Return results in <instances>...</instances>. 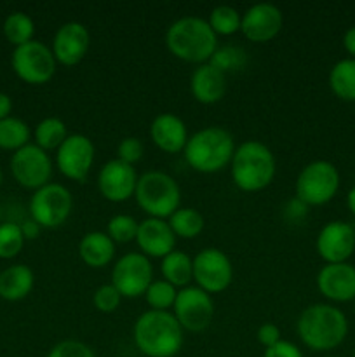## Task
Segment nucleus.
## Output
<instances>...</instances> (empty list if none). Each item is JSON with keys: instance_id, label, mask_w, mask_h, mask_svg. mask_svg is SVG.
<instances>
[{"instance_id": "nucleus-1", "label": "nucleus", "mask_w": 355, "mask_h": 357, "mask_svg": "<svg viewBox=\"0 0 355 357\" xmlns=\"http://www.w3.org/2000/svg\"><path fill=\"white\" fill-rule=\"evenodd\" d=\"M296 333L303 345L312 351H333L347 338L348 319L343 310L331 303H313L299 314Z\"/></svg>"}, {"instance_id": "nucleus-2", "label": "nucleus", "mask_w": 355, "mask_h": 357, "mask_svg": "<svg viewBox=\"0 0 355 357\" xmlns=\"http://www.w3.org/2000/svg\"><path fill=\"white\" fill-rule=\"evenodd\" d=\"M132 338L146 357H174L183 347V328L169 310H146L136 319Z\"/></svg>"}, {"instance_id": "nucleus-3", "label": "nucleus", "mask_w": 355, "mask_h": 357, "mask_svg": "<svg viewBox=\"0 0 355 357\" xmlns=\"http://www.w3.org/2000/svg\"><path fill=\"white\" fill-rule=\"evenodd\" d=\"M166 45L178 59L202 65L212 58L218 49V35L200 16H183L169 24L166 31Z\"/></svg>"}, {"instance_id": "nucleus-4", "label": "nucleus", "mask_w": 355, "mask_h": 357, "mask_svg": "<svg viewBox=\"0 0 355 357\" xmlns=\"http://www.w3.org/2000/svg\"><path fill=\"white\" fill-rule=\"evenodd\" d=\"M235 149V138L228 129L207 126L188 136L183 155L191 169L212 174L232 162Z\"/></svg>"}, {"instance_id": "nucleus-5", "label": "nucleus", "mask_w": 355, "mask_h": 357, "mask_svg": "<svg viewBox=\"0 0 355 357\" xmlns=\"http://www.w3.org/2000/svg\"><path fill=\"white\" fill-rule=\"evenodd\" d=\"M277 162L265 143L247 139L235 149L230 162V174L237 188L244 192H260L274 181Z\"/></svg>"}, {"instance_id": "nucleus-6", "label": "nucleus", "mask_w": 355, "mask_h": 357, "mask_svg": "<svg viewBox=\"0 0 355 357\" xmlns=\"http://www.w3.org/2000/svg\"><path fill=\"white\" fill-rule=\"evenodd\" d=\"M136 202L150 218L167 220L181 208V188L171 174L164 171H146L138 178Z\"/></svg>"}, {"instance_id": "nucleus-7", "label": "nucleus", "mask_w": 355, "mask_h": 357, "mask_svg": "<svg viewBox=\"0 0 355 357\" xmlns=\"http://www.w3.org/2000/svg\"><path fill=\"white\" fill-rule=\"evenodd\" d=\"M340 188L338 167L329 160H312L296 178V199L306 206H322L329 202Z\"/></svg>"}, {"instance_id": "nucleus-8", "label": "nucleus", "mask_w": 355, "mask_h": 357, "mask_svg": "<svg viewBox=\"0 0 355 357\" xmlns=\"http://www.w3.org/2000/svg\"><path fill=\"white\" fill-rule=\"evenodd\" d=\"M56 63L58 61L52 54V49L35 38L19 47H14L10 56L14 73L31 86L49 82L56 73Z\"/></svg>"}, {"instance_id": "nucleus-9", "label": "nucleus", "mask_w": 355, "mask_h": 357, "mask_svg": "<svg viewBox=\"0 0 355 357\" xmlns=\"http://www.w3.org/2000/svg\"><path fill=\"white\" fill-rule=\"evenodd\" d=\"M73 209L72 192L61 183H47L33 192L30 215L42 229H56L68 220Z\"/></svg>"}, {"instance_id": "nucleus-10", "label": "nucleus", "mask_w": 355, "mask_h": 357, "mask_svg": "<svg viewBox=\"0 0 355 357\" xmlns=\"http://www.w3.org/2000/svg\"><path fill=\"white\" fill-rule=\"evenodd\" d=\"M153 282V267L148 257L139 251L125 253L111 268V284L118 289L122 298L143 296Z\"/></svg>"}, {"instance_id": "nucleus-11", "label": "nucleus", "mask_w": 355, "mask_h": 357, "mask_svg": "<svg viewBox=\"0 0 355 357\" xmlns=\"http://www.w3.org/2000/svg\"><path fill=\"white\" fill-rule=\"evenodd\" d=\"M10 173L21 187L35 192L51 183L52 159L40 146L28 143L10 157Z\"/></svg>"}, {"instance_id": "nucleus-12", "label": "nucleus", "mask_w": 355, "mask_h": 357, "mask_svg": "<svg viewBox=\"0 0 355 357\" xmlns=\"http://www.w3.org/2000/svg\"><path fill=\"white\" fill-rule=\"evenodd\" d=\"M194 281L209 295L225 291L233 281V265L228 255L219 248L198 251L194 257Z\"/></svg>"}, {"instance_id": "nucleus-13", "label": "nucleus", "mask_w": 355, "mask_h": 357, "mask_svg": "<svg viewBox=\"0 0 355 357\" xmlns=\"http://www.w3.org/2000/svg\"><path fill=\"white\" fill-rule=\"evenodd\" d=\"M173 314L183 330L198 333L211 324L214 317V302L209 293H205L198 286L190 284L187 288L178 289Z\"/></svg>"}, {"instance_id": "nucleus-14", "label": "nucleus", "mask_w": 355, "mask_h": 357, "mask_svg": "<svg viewBox=\"0 0 355 357\" xmlns=\"http://www.w3.org/2000/svg\"><path fill=\"white\" fill-rule=\"evenodd\" d=\"M94 143L80 132L68 135V138L56 150V166L59 173L73 181H86L94 164Z\"/></svg>"}, {"instance_id": "nucleus-15", "label": "nucleus", "mask_w": 355, "mask_h": 357, "mask_svg": "<svg viewBox=\"0 0 355 357\" xmlns=\"http://www.w3.org/2000/svg\"><path fill=\"white\" fill-rule=\"evenodd\" d=\"M138 178L134 166L122 162L115 157L101 166L97 173V188L106 201L125 202L134 197Z\"/></svg>"}, {"instance_id": "nucleus-16", "label": "nucleus", "mask_w": 355, "mask_h": 357, "mask_svg": "<svg viewBox=\"0 0 355 357\" xmlns=\"http://www.w3.org/2000/svg\"><path fill=\"white\" fill-rule=\"evenodd\" d=\"M284 24L282 10L271 2H258L242 13L240 31L251 42H270L278 35Z\"/></svg>"}, {"instance_id": "nucleus-17", "label": "nucleus", "mask_w": 355, "mask_h": 357, "mask_svg": "<svg viewBox=\"0 0 355 357\" xmlns=\"http://www.w3.org/2000/svg\"><path fill=\"white\" fill-rule=\"evenodd\" d=\"M315 248L326 264H345L355 251L354 227L341 220L326 223L317 236Z\"/></svg>"}, {"instance_id": "nucleus-18", "label": "nucleus", "mask_w": 355, "mask_h": 357, "mask_svg": "<svg viewBox=\"0 0 355 357\" xmlns=\"http://www.w3.org/2000/svg\"><path fill=\"white\" fill-rule=\"evenodd\" d=\"M90 45V33L80 21H66L56 30L52 38V54L65 66H75L86 58Z\"/></svg>"}, {"instance_id": "nucleus-19", "label": "nucleus", "mask_w": 355, "mask_h": 357, "mask_svg": "<svg viewBox=\"0 0 355 357\" xmlns=\"http://www.w3.org/2000/svg\"><path fill=\"white\" fill-rule=\"evenodd\" d=\"M317 288L331 302L355 300V267L345 264H326L317 274Z\"/></svg>"}, {"instance_id": "nucleus-20", "label": "nucleus", "mask_w": 355, "mask_h": 357, "mask_svg": "<svg viewBox=\"0 0 355 357\" xmlns=\"http://www.w3.org/2000/svg\"><path fill=\"white\" fill-rule=\"evenodd\" d=\"M176 239L169 222L162 218H145L139 222L136 243L139 253L148 258H164L176 250Z\"/></svg>"}, {"instance_id": "nucleus-21", "label": "nucleus", "mask_w": 355, "mask_h": 357, "mask_svg": "<svg viewBox=\"0 0 355 357\" xmlns=\"http://www.w3.org/2000/svg\"><path fill=\"white\" fill-rule=\"evenodd\" d=\"M150 138L162 152H183L188 142L187 124L176 114L164 112V114L157 115L150 124Z\"/></svg>"}, {"instance_id": "nucleus-22", "label": "nucleus", "mask_w": 355, "mask_h": 357, "mask_svg": "<svg viewBox=\"0 0 355 357\" xmlns=\"http://www.w3.org/2000/svg\"><path fill=\"white\" fill-rule=\"evenodd\" d=\"M190 91L198 103H218L226 93V73L209 61L197 65L190 75Z\"/></svg>"}, {"instance_id": "nucleus-23", "label": "nucleus", "mask_w": 355, "mask_h": 357, "mask_svg": "<svg viewBox=\"0 0 355 357\" xmlns=\"http://www.w3.org/2000/svg\"><path fill=\"white\" fill-rule=\"evenodd\" d=\"M80 260L90 268H103L113 260L115 243L108 237L106 232L93 230L87 232L79 243Z\"/></svg>"}, {"instance_id": "nucleus-24", "label": "nucleus", "mask_w": 355, "mask_h": 357, "mask_svg": "<svg viewBox=\"0 0 355 357\" xmlns=\"http://www.w3.org/2000/svg\"><path fill=\"white\" fill-rule=\"evenodd\" d=\"M35 284V275L28 265L16 264L0 272V298L19 302L26 298Z\"/></svg>"}, {"instance_id": "nucleus-25", "label": "nucleus", "mask_w": 355, "mask_h": 357, "mask_svg": "<svg viewBox=\"0 0 355 357\" xmlns=\"http://www.w3.org/2000/svg\"><path fill=\"white\" fill-rule=\"evenodd\" d=\"M160 272H162V279L171 282L174 288H187L194 281V258L184 251H171L167 257L162 258Z\"/></svg>"}, {"instance_id": "nucleus-26", "label": "nucleus", "mask_w": 355, "mask_h": 357, "mask_svg": "<svg viewBox=\"0 0 355 357\" xmlns=\"http://www.w3.org/2000/svg\"><path fill=\"white\" fill-rule=\"evenodd\" d=\"M329 87L338 98L355 101V59L343 58L333 65L329 72Z\"/></svg>"}, {"instance_id": "nucleus-27", "label": "nucleus", "mask_w": 355, "mask_h": 357, "mask_svg": "<svg viewBox=\"0 0 355 357\" xmlns=\"http://www.w3.org/2000/svg\"><path fill=\"white\" fill-rule=\"evenodd\" d=\"M66 138H68V128H66L65 121H61L59 117H45L35 126V145L40 146L45 152L58 150Z\"/></svg>"}, {"instance_id": "nucleus-28", "label": "nucleus", "mask_w": 355, "mask_h": 357, "mask_svg": "<svg viewBox=\"0 0 355 357\" xmlns=\"http://www.w3.org/2000/svg\"><path fill=\"white\" fill-rule=\"evenodd\" d=\"M174 236L181 239H194L200 236L205 227V218L198 209L180 208L167 218Z\"/></svg>"}, {"instance_id": "nucleus-29", "label": "nucleus", "mask_w": 355, "mask_h": 357, "mask_svg": "<svg viewBox=\"0 0 355 357\" xmlns=\"http://www.w3.org/2000/svg\"><path fill=\"white\" fill-rule=\"evenodd\" d=\"M30 138V126L23 119L10 115V117L0 121V149L2 150H10L14 153L16 150L28 145Z\"/></svg>"}, {"instance_id": "nucleus-30", "label": "nucleus", "mask_w": 355, "mask_h": 357, "mask_svg": "<svg viewBox=\"0 0 355 357\" xmlns=\"http://www.w3.org/2000/svg\"><path fill=\"white\" fill-rule=\"evenodd\" d=\"M2 30L7 40H9L14 47H19V45L33 40L35 23L26 13H23V10H14V13L7 14V17L3 20Z\"/></svg>"}, {"instance_id": "nucleus-31", "label": "nucleus", "mask_w": 355, "mask_h": 357, "mask_svg": "<svg viewBox=\"0 0 355 357\" xmlns=\"http://www.w3.org/2000/svg\"><path fill=\"white\" fill-rule=\"evenodd\" d=\"M240 21H242V14L235 9L233 6L228 3H221L216 6L214 9L209 13L207 23L212 28L216 35L221 37H228V35L237 33L240 31Z\"/></svg>"}, {"instance_id": "nucleus-32", "label": "nucleus", "mask_w": 355, "mask_h": 357, "mask_svg": "<svg viewBox=\"0 0 355 357\" xmlns=\"http://www.w3.org/2000/svg\"><path fill=\"white\" fill-rule=\"evenodd\" d=\"M143 296L150 305V310H169L171 312L174 302H176L178 288H174L166 279H153Z\"/></svg>"}, {"instance_id": "nucleus-33", "label": "nucleus", "mask_w": 355, "mask_h": 357, "mask_svg": "<svg viewBox=\"0 0 355 357\" xmlns=\"http://www.w3.org/2000/svg\"><path fill=\"white\" fill-rule=\"evenodd\" d=\"M139 222L131 215L125 213H118L113 215L106 223V234L115 244H127L131 241H136V234H138Z\"/></svg>"}, {"instance_id": "nucleus-34", "label": "nucleus", "mask_w": 355, "mask_h": 357, "mask_svg": "<svg viewBox=\"0 0 355 357\" xmlns=\"http://www.w3.org/2000/svg\"><path fill=\"white\" fill-rule=\"evenodd\" d=\"M24 236L21 225L13 222L0 223V258L10 260L17 257L24 246Z\"/></svg>"}, {"instance_id": "nucleus-35", "label": "nucleus", "mask_w": 355, "mask_h": 357, "mask_svg": "<svg viewBox=\"0 0 355 357\" xmlns=\"http://www.w3.org/2000/svg\"><path fill=\"white\" fill-rule=\"evenodd\" d=\"M246 61L247 54L239 45H221V47L218 45L212 58L209 59V63L214 65L218 70H221L223 73L237 72V70H240L246 65Z\"/></svg>"}, {"instance_id": "nucleus-36", "label": "nucleus", "mask_w": 355, "mask_h": 357, "mask_svg": "<svg viewBox=\"0 0 355 357\" xmlns=\"http://www.w3.org/2000/svg\"><path fill=\"white\" fill-rule=\"evenodd\" d=\"M94 307L103 314H111L118 309L122 302V295L113 284H101L93 295Z\"/></svg>"}, {"instance_id": "nucleus-37", "label": "nucleus", "mask_w": 355, "mask_h": 357, "mask_svg": "<svg viewBox=\"0 0 355 357\" xmlns=\"http://www.w3.org/2000/svg\"><path fill=\"white\" fill-rule=\"evenodd\" d=\"M47 357H96L93 349L79 340H63L49 351Z\"/></svg>"}, {"instance_id": "nucleus-38", "label": "nucleus", "mask_w": 355, "mask_h": 357, "mask_svg": "<svg viewBox=\"0 0 355 357\" xmlns=\"http://www.w3.org/2000/svg\"><path fill=\"white\" fill-rule=\"evenodd\" d=\"M143 153H145V146H143L141 139L136 136H127L117 145V159L125 164H131V166L141 160Z\"/></svg>"}, {"instance_id": "nucleus-39", "label": "nucleus", "mask_w": 355, "mask_h": 357, "mask_svg": "<svg viewBox=\"0 0 355 357\" xmlns=\"http://www.w3.org/2000/svg\"><path fill=\"white\" fill-rule=\"evenodd\" d=\"M263 357H303L301 349L287 340H281L278 344L265 349Z\"/></svg>"}, {"instance_id": "nucleus-40", "label": "nucleus", "mask_w": 355, "mask_h": 357, "mask_svg": "<svg viewBox=\"0 0 355 357\" xmlns=\"http://www.w3.org/2000/svg\"><path fill=\"white\" fill-rule=\"evenodd\" d=\"M256 338L265 349L271 347V345L278 344V342L282 340L281 330H278V326H275L274 323L261 324V326L258 328V331H256Z\"/></svg>"}, {"instance_id": "nucleus-41", "label": "nucleus", "mask_w": 355, "mask_h": 357, "mask_svg": "<svg viewBox=\"0 0 355 357\" xmlns=\"http://www.w3.org/2000/svg\"><path fill=\"white\" fill-rule=\"evenodd\" d=\"M306 209H308V206L306 204H303L301 201H299V199H292L291 202H289L287 204V216L289 218H292V220H299V218H303V216L306 215Z\"/></svg>"}, {"instance_id": "nucleus-42", "label": "nucleus", "mask_w": 355, "mask_h": 357, "mask_svg": "<svg viewBox=\"0 0 355 357\" xmlns=\"http://www.w3.org/2000/svg\"><path fill=\"white\" fill-rule=\"evenodd\" d=\"M40 229L42 227L38 225L33 218H30V220H26V222L21 223V230H23L24 239H35V237H38Z\"/></svg>"}, {"instance_id": "nucleus-43", "label": "nucleus", "mask_w": 355, "mask_h": 357, "mask_svg": "<svg viewBox=\"0 0 355 357\" xmlns=\"http://www.w3.org/2000/svg\"><path fill=\"white\" fill-rule=\"evenodd\" d=\"M343 47L355 59V26H350L343 35Z\"/></svg>"}, {"instance_id": "nucleus-44", "label": "nucleus", "mask_w": 355, "mask_h": 357, "mask_svg": "<svg viewBox=\"0 0 355 357\" xmlns=\"http://www.w3.org/2000/svg\"><path fill=\"white\" fill-rule=\"evenodd\" d=\"M10 112H13V100L9 94L0 93V121L10 117Z\"/></svg>"}, {"instance_id": "nucleus-45", "label": "nucleus", "mask_w": 355, "mask_h": 357, "mask_svg": "<svg viewBox=\"0 0 355 357\" xmlns=\"http://www.w3.org/2000/svg\"><path fill=\"white\" fill-rule=\"evenodd\" d=\"M347 206L352 215H355V187H352L347 194Z\"/></svg>"}, {"instance_id": "nucleus-46", "label": "nucleus", "mask_w": 355, "mask_h": 357, "mask_svg": "<svg viewBox=\"0 0 355 357\" xmlns=\"http://www.w3.org/2000/svg\"><path fill=\"white\" fill-rule=\"evenodd\" d=\"M2 180H3V174H2V169H0V185H2Z\"/></svg>"}, {"instance_id": "nucleus-47", "label": "nucleus", "mask_w": 355, "mask_h": 357, "mask_svg": "<svg viewBox=\"0 0 355 357\" xmlns=\"http://www.w3.org/2000/svg\"><path fill=\"white\" fill-rule=\"evenodd\" d=\"M0 220H2V206H0ZM2 223V222H0Z\"/></svg>"}, {"instance_id": "nucleus-48", "label": "nucleus", "mask_w": 355, "mask_h": 357, "mask_svg": "<svg viewBox=\"0 0 355 357\" xmlns=\"http://www.w3.org/2000/svg\"><path fill=\"white\" fill-rule=\"evenodd\" d=\"M354 310H355V300H354Z\"/></svg>"}, {"instance_id": "nucleus-49", "label": "nucleus", "mask_w": 355, "mask_h": 357, "mask_svg": "<svg viewBox=\"0 0 355 357\" xmlns=\"http://www.w3.org/2000/svg\"><path fill=\"white\" fill-rule=\"evenodd\" d=\"M324 357H334V356H324Z\"/></svg>"}, {"instance_id": "nucleus-50", "label": "nucleus", "mask_w": 355, "mask_h": 357, "mask_svg": "<svg viewBox=\"0 0 355 357\" xmlns=\"http://www.w3.org/2000/svg\"><path fill=\"white\" fill-rule=\"evenodd\" d=\"M354 357H355V351H354Z\"/></svg>"}]
</instances>
